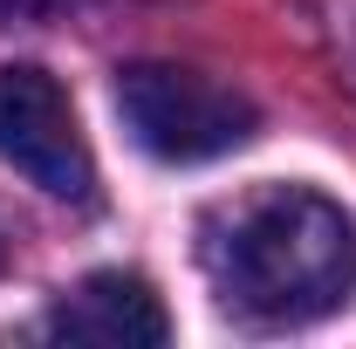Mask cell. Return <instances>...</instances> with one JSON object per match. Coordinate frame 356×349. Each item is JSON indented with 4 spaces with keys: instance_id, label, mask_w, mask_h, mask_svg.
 Here are the masks:
<instances>
[{
    "instance_id": "cell-4",
    "label": "cell",
    "mask_w": 356,
    "mask_h": 349,
    "mask_svg": "<svg viewBox=\"0 0 356 349\" xmlns=\"http://www.w3.org/2000/svg\"><path fill=\"white\" fill-rule=\"evenodd\" d=\"M48 336L89 343V349H158L172 336V315H165L158 288L144 274L103 267V274L76 281L62 302L48 308Z\"/></svg>"
},
{
    "instance_id": "cell-2",
    "label": "cell",
    "mask_w": 356,
    "mask_h": 349,
    "mask_svg": "<svg viewBox=\"0 0 356 349\" xmlns=\"http://www.w3.org/2000/svg\"><path fill=\"white\" fill-rule=\"evenodd\" d=\"M117 117H124L131 144L151 151L158 165L226 158L261 124V110L233 83H213V76L178 69V62H131V69H117Z\"/></svg>"
},
{
    "instance_id": "cell-1",
    "label": "cell",
    "mask_w": 356,
    "mask_h": 349,
    "mask_svg": "<svg viewBox=\"0 0 356 349\" xmlns=\"http://www.w3.org/2000/svg\"><path fill=\"white\" fill-rule=\"evenodd\" d=\"M199 267L240 322L302 329L356 295V219L315 185H261L206 213Z\"/></svg>"
},
{
    "instance_id": "cell-3",
    "label": "cell",
    "mask_w": 356,
    "mask_h": 349,
    "mask_svg": "<svg viewBox=\"0 0 356 349\" xmlns=\"http://www.w3.org/2000/svg\"><path fill=\"white\" fill-rule=\"evenodd\" d=\"M0 158L28 178V185H42L48 199L89 206V192H96V158H89V144H83L76 103L35 62L0 69Z\"/></svg>"
}]
</instances>
